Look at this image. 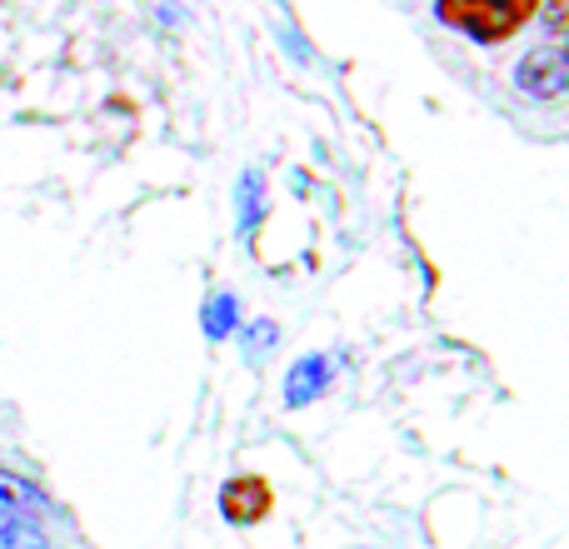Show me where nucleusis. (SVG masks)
I'll list each match as a JSON object with an SVG mask.
<instances>
[{
	"mask_svg": "<svg viewBox=\"0 0 569 549\" xmlns=\"http://www.w3.org/2000/svg\"><path fill=\"white\" fill-rule=\"evenodd\" d=\"M440 16L475 40H505L515 26H520L510 0H440Z\"/></svg>",
	"mask_w": 569,
	"mask_h": 549,
	"instance_id": "obj_1",
	"label": "nucleus"
},
{
	"mask_svg": "<svg viewBox=\"0 0 569 549\" xmlns=\"http://www.w3.org/2000/svg\"><path fill=\"white\" fill-rule=\"evenodd\" d=\"M515 86L535 100H560L569 90V60L555 46L530 50V56H520V66H515Z\"/></svg>",
	"mask_w": 569,
	"mask_h": 549,
	"instance_id": "obj_2",
	"label": "nucleus"
},
{
	"mask_svg": "<svg viewBox=\"0 0 569 549\" xmlns=\"http://www.w3.org/2000/svg\"><path fill=\"white\" fill-rule=\"evenodd\" d=\"M330 380H335V360H330V355H305V360H295L290 375H284V405H290V410L315 405L325 390H330Z\"/></svg>",
	"mask_w": 569,
	"mask_h": 549,
	"instance_id": "obj_3",
	"label": "nucleus"
},
{
	"mask_svg": "<svg viewBox=\"0 0 569 549\" xmlns=\"http://www.w3.org/2000/svg\"><path fill=\"white\" fill-rule=\"evenodd\" d=\"M270 510V485L266 480H230L220 490V515L230 525H256Z\"/></svg>",
	"mask_w": 569,
	"mask_h": 549,
	"instance_id": "obj_4",
	"label": "nucleus"
},
{
	"mask_svg": "<svg viewBox=\"0 0 569 549\" xmlns=\"http://www.w3.org/2000/svg\"><path fill=\"white\" fill-rule=\"evenodd\" d=\"M46 490L40 485H30V480H20V475H10V470H0V510L6 515H36V510H46Z\"/></svg>",
	"mask_w": 569,
	"mask_h": 549,
	"instance_id": "obj_5",
	"label": "nucleus"
},
{
	"mask_svg": "<svg viewBox=\"0 0 569 549\" xmlns=\"http://www.w3.org/2000/svg\"><path fill=\"white\" fill-rule=\"evenodd\" d=\"M236 325H240V300L236 295H210L206 315H200V330H206L210 340H226V335H236Z\"/></svg>",
	"mask_w": 569,
	"mask_h": 549,
	"instance_id": "obj_6",
	"label": "nucleus"
},
{
	"mask_svg": "<svg viewBox=\"0 0 569 549\" xmlns=\"http://www.w3.org/2000/svg\"><path fill=\"white\" fill-rule=\"evenodd\" d=\"M36 545H46L36 525L16 520V515H10V520H0V549H36Z\"/></svg>",
	"mask_w": 569,
	"mask_h": 549,
	"instance_id": "obj_7",
	"label": "nucleus"
},
{
	"mask_svg": "<svg viewBox=\"0 0 569 549\" xmlns=\"http://www.w3.org/2000/svg\"><path fill=\"white\" fill-rule=\"evenodd\" d=\"M36 549H50V545H36Z\"/></svg>",
	"mask_w": 569,
	"mask_h": 549,
	"instance_id": "obj_8",
	"label": "nucleus"
}]
</instances>
